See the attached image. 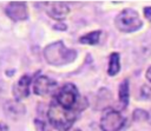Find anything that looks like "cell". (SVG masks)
<instances>
[{
    "instance_id": "6da1fadb",
    "label": "cell",
    "mask_w": 151,
    "mask_h": 131,
    "mask_svg": "<svg viewBox=\"0 0 151 131\" xmlns=\"http://www.w3.org/2000/svg\"><path fill=\"white\" fill-rule=\"evenodd\" d=\"M80 111L76 110H66L61 107L54 99H52L48 110H47V118L50 124L59 130V131H67L72 129L73 124L76 123L78 116L80 114Z\"/></svg>"
},
{
    "instance_id": "7a4b0ae2",
    "label": "cell",
    "mask_w": 151,
    "mask_h": 131,
    "mask_svg": "<svg viewBox=\"0 0 151 131\" xmlns=\"http://www.w3.org/2000/svg\"><path fill=\"white\" fill-rule=\"evenodd\" d=\"M47 64L52 66H65L71 64L77 58V51L65 46L63 41H54L48 44L42 51Z\"/></svg>"
},
{
    "instance_id": "3957f363",
    "label": "cell",
    "mask_w": 151,
    "mask_h": 131,
    "mask_svg": "<svg viewBox=\"0 0 151 131\" xmlns=\"http://www.w3.org/2000/svg\"><path fill=\"white\" fill-rule=\"evenodd\" d=\"M53 99L66 110H76L81 112L86 107L85 99L80 96L76 85L71 83L65 84L59 91H57Z\"/></svg>"
},
{
    "instance_id": "277c9868",
    "label": "cell",
    "mask_w": 151,
    "mask_h": 131,
    "mask_svg": "<svg viewBox=\"0 0 151 131\" xmlns=\"http://www.w3.org/2000/svg\"><path fill=\"white\" fill-rule=\"evenodd\" d=\"M114 26L119 32L133 33L142 28L143 21L138 12L133 8L122 9L114 18Z\"/></svg>"
},
{
    "instance_id": "5b68a950",
    "label": "cell",
    "mask_w": 151,
    "mask_h": 131,
    "mask_svg": "<svg viewBox=\"0 0 151 131\" xmlns=\"http://www.w3.org/2000/svg\"><path fill=\"white\" fill-rule=\"evenodd\" d=\"M99 125L101 131H120L125 125V118L119 111L106 107L101 112Z\"/></svg>"
},
{
    "instance_id": "8992f818",
    "label": "cell",
    "mask_w": 151,
    "mask_h": 131,
    "mask_svg": "<svg viewBox=\"0 0 151 131\" xmlns=\"http://www.w3.org/2000/svg\"><path fill=\"white\" fill-rule=\"evenodd\" d=\"M32 85H33V92L37 96L46 97L53 93V91L57 87V81L47 76H38L37 78H34Z\"/></svg>"
},
{
    "instance_id": "52a82bcc",
    "label": "cell",
    "mask_w": 151,
    "mask_h": 131,
    "mask_svg": "<svg viewBox=\"0 0 151 131\" xmlns=\"http://www.w3.org/2000/svg\"><path fill=\"white\" fill-rule=\"evenodd\" d=\"M6 15L13 21H24L28 18V7L25 1H11L5 7Z\"/></svg>"
},
{
    "instance_id": "ba28073f",
    "label": "cell",
    "mask_w": 151,
    "mask_h": 131,
    "mask_svg": "<svg viewBox=\"0 0 151 131\" xmlns=\"http://www.w3.org/2000/svg\"><path fill=\"white\" fill-rule=\"evenodd\" d=\"M46 5H47L45 8L46 13L53 20L61 21L70 13V7L64 1H52V2H46Z\"/></svg>"
},
{
    "instance_id": "9c48e42d",
    "label": "cell",
    "mask_w": 151,
    "mask_h": 131,
    "mask_svg": "<svg viewBox=\"0 0 151 131\" xmlns=\"http://www.w3.org/2000/svg\"><path fill=\"white\" fill-rule=\"evenodd\" d=\"M32 84V78L28 74H24L21 76L15 84L12 87V94L14 97L15 100H22L25 98H27L29 96V87Z\"/></svg>"
},
{
    "instance_id": "30bf717a",
    "label": "cell",
    "mask_w": 151,
    "mask_h": 131,
    "mask_svg": "<svg viewBox=\"0 0 151 131\" xmlns=\"http://www.w3.org/2000/svg\"><path fill=\"white\" fill-rule=\"evenodd\" d=\"M4 112L8 118L17 120L26 113V107L19 100H7L4 104Z\"/></svg>"
},
{
    "instance_id": "8fae6325",
    "label": "cell",
    "mask_w": 151,
    "mask_h": 131,
    "mask_svg": "<svg viewBox=\"0 0 151 131\" xmlns=\"http://www.w3.org/2000/svg\"><path fill=\"white\" fill-rule=\"evenodd\" d=\"M120 71V54L118 52H112L109 58L107 65V74L110 77H114Z\"/></svg>"
},
{
    "instance_id": "7c38bea8",
    "label": "cell",
    "mask_w": 151,
    "mask_h": 131,
    "mask_svg": "<svg viewBox=\"0 0 151 131\" xmlns=\"http://www.w3.org/2000/svg\"><path fill=\"white\" fill-rule=\"evenodd\" d=\"M118 97H119V101L122 103L123 107H126L129 105V98H130V93H129V80L124 79L118 87Z\"/></svg>"
},
{
    "instance_id": "4fadbf2b",
    "label": "cell",
    "mask_w": 151,
    "mask_h": 131,
    "mask_svg": "<svg viewBox=\"0 0 151 131\" xmlns=\"http://www.w3.org/2000/svg\"><path fill=\"white\" fill-rule=\"evenodd\" d=\"M100 34H101V31H92V32H88L84 35H81L79 38V41L84 45H97L99 42V38H100Z\"/></svg>"
},
{
    "instance_id": "5bb4252c",
    "label": "cell",
    "mask_w": 151,
    "mask_h": 131,
    "mask_svg": "<svg viewBox=\"0 0 151 131\" xmlns=\"http://www.w3.org/2000/svg\"><path fill=\"white\" fill-rule=\"evenodd\" d=\"M132 117L137 122H142V120L146 122L147 120V111L143 110V109H136L132 113Z\"/></svg>"
},
{
    "instance_id": "9a60e30c",
    "label": "cell",
    "mask_w": 151,
    "mask_h": 131,
    "mask_svg": "<svg viewBox=\"0 0 151 131\" xmlns=\"http://www.w3.org/2000/svg\"><path fill=\"white\" fill-rule=\"evenodd\" d=\"M140 96L144 99H151V87L147 86V85L142 86V89H140Z\"/></svg>"
},
{
    "instance_id": "2e32d148",
    "label": "cell",
    "mask_w": 151,
    "mask_h": 131,
    "mask_svg": "<svg viewBox=\"0 0 151 131\" xmlns=\"http://www.w3.org/2000/svg\"><path fill=\"white\" fill-rule=\"evenodd\" d=\"M34 124H35L37 131H50V130L47 129L45 122H42V120H40V119H37V120L34 122Z\"/></svg>"
},
{
    "instance_id": "e0dca14e",
    "label": "cell",
    "mask_w": 151,
    "mask_h": 131,
    "mask_svg": "<svg viewBox=\"0 0 151 131\" xmlns=\"http://www.w3.org/2000/svg\"><path fill=\"white\" fill-rule=\"evenodd\" d=\"M143 13H144L145 19H146L147 21H151V6H146V7H144Z\"/></svg>"
},
{
    "instance_id": "ac0fdd59",
    "label": "cell",
    "mask_w": 151,
    "mask_h": 131,
    "mask_svg": "<svg viewBox=\"0 0 151 131\" xmlns=\"http://www.w3.org/2000/svg\"><path fill=\"white\" fill-rule=\"evenodd\" d=\"M0 131H9L8 129V125L4 122H0Z\"/></svg>"
},
{
    "instance_id": "d6986e66",
    "label": "cell",
    "mask_w": 151,
    "mask_h": 131,
    "mask_svg": "<svg viewBox=\"0 0 151 131\" xmlns=\"http://www.w3.org/2000/svg\"><path fill=\"white\" fill-rule=\"evenodd\" d=\"M145 78L151 83V66L146 70V72H145Z\"/></svg>"
},
{
    "instance_id": "ffe728a7",
    "label": "cell",
    "mask_w": 151,
    "mask_h": 131,
    "mask_svg": "<svg viewBox=\"0 0 151 131\" xmlns=\"http://www.w3.org/2000/svg\"><path fill=\"white\" fill-rule=\"evenodd\" d=\"M54 28H55V30H63V31H65V30H66V26H65L64 24H61V26H57V25H55Z\"/></svg>"
},
{
    "instance_id": "44dd1931",
    "label": "cell",
    "mask_w": 151,
    "mask_h": 131,
    "mask_svg": "<svg viewBox=\"0 0 151 131\" xmlns=\"http://www.w3.org/2000/svg\"><path fill=\"white\" fill-rule=\"evenodd\" d=\"M146 122L151 125V110H149V111H147V120H146Z\"/></svg>"
},
{
    "instance_id": "7402d4cb",
    "label": "cell",
    "mask_w": 151,
    "mask_h": 131,
    "mask_svg": "<svg viewBox=\"0 0 151 131\" xmlns=\"http://www.w3.org/2000/svg\"><path fill=\"white\" fill-rule=\"evenodd\" d=\"M67 131H81V130L78 129V127H72V129H70V130H67Z\"/></svg>"
}]
</instances>
